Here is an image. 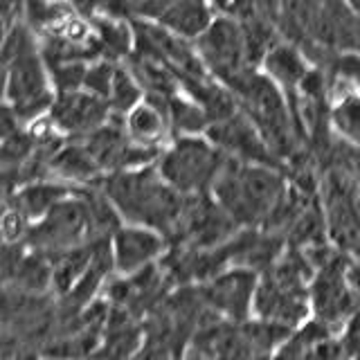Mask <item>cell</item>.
<instances>
[{"instance_id":"6","label":"cell","mask_w":360,"mask_h":360,"mask_svg":"<svg viewBox=\"0 0 360 360\" xmlns=\"http://www.w3.org/2000/svg\"><path fill=\"white\" fill-rule=\"evenodd\" d=\"M259 273L252 268L234 266L196 284L198 297L219 320L243 324L252 318Z\"/></svg>"},{"instance_id":"18","label":"cell","mask_w":360,"mask_h":360,"mask_svg":"<svg viewBox=\"0 0 360 360\" xmlns=\"http://www.w3.org/2000/svg\"><path fill=\"white\" fill-rule=\"evenodd\" d=\"M140 95H142V86L138 84V79L133 77V72L124 70V68H117L115 82H112V93L108 99L112 115L127 117L129 112L140 104Z\"/></svg>"},{"instance_id":"3","label":"cell","mask_w":360,"mask_h":360,"mask_svg":"<svg viewBox=\"0 0 360 360\" xmlns=\"http://www.w3.org/2000/svg\"><path fill=\"white\" fill-rule=\"evenodd\" d=\"M228 155L210 140L183 135L162 149L158 158V172L183 196H207L223 172Z\"/></svg>"},{"instance_id":"5","label":"cell","mask_w":360,"mask_h":360,"mask_svg":"<svg viewBox=\"0 0 360 360\" xmlns=\"http://www.w3.org/2000/svg\"><path fill=\"white\" fill-rule=\"evenodd\" d=\"M311 320L331 335H342L345 326L356 313L360 295L347 277V257L333 248V252L315 268L309 286Z\"/></svg>"},{"instance_id":"13","label":"cell","mask_w":360,"mask_h":360,"mask_svg":"<svg viewBox=\"0 0 360 360\" xmlns=\"http://www.w3.org/2000/svg\"><path fill=\"white\" fill-rule=\"evenodd\" d=\"M124 129H127L129 138L144 146V149H155L162 151L165 142L172 133V124H169L167 112L153 104V101H142V104L135 106L127 117H124Z\"/></svg>"},{"instance_id":"23","label":"cell","mask_w":360,"mask_h":360,"mask_svg":"<svg viewBox=\"0 0 360 360\" xmlns=\"http://www.w3.org/2000/svg\"><path fill=\"white\" fill-rule=\"evenodd\" d=\"M20 18H25V0H3V20L5 34L20 25Z\"/></svg>"},{"instance_id":"14","label":"cell","mask_w":360,"mask_h":360,"mask_svg":"<svg viewBox=\"0 0 360 360\" xmlns=\"http://www.w3.org/2000/svg\"><path fill=\"white\" fill-rule=\"evenodd\" d=\"M264 63H266L270 79H273L275 84L284 86L290 95L297 93L304 77L309 75L304 56L297 52V48H292V45H284V43L273 45L270 52L264 56Z\"/></svg>"},{"instance_id":"15","label":"cell","mask_w":360,"mask_h":360,"mask_svg":"<svg viewBox=\"0 0 360 360\" xmlns=\"http://www.w3.org/2000/svg\"><path fill=\"white\" fill-rule=\"evenodd\" d=\"M160 22L178 37H200L210 27V9L202 5V0H176L162 14Z\"/></svg>"},{"instance_id":"9","label":"cell","mask_w":360,"mask_h":360,"mask_svg":"<svg viewBox=\"0 0 360 360\" xmlns=\"http://www.w3.org/2000/svg\"><path fill=\"white\" fill-rule=\"evenodd\" d=\"M169 239L153 228L124 223L110 236V257L117 277H131L158 266L169 252Z\"/></svg>"},{"instance_id":"20","label":"cell","mask_w":360,"mask_h":360,"mask_svg":"<svg viewBox=\"0 0 360 360\" xmlns=\"http://www.w3.org/2000/svg\"><path fill=\"white\" fill-rule=\"evenodd\" d=\"M48 68L59 93H75V90H79L86 84L88 68L84 61H63V63H52Z\"/></svg>"},{"instance_id":"22","label":"cell","mask_w":360,"mask_h":360,"mask_svg":"<svg viewBox=\"0 0 360 360\" xmlns=\"http://www.w3.org/2000/svg\"><path fill=\"white\" fill-rule=\"evenodd\" d=\"M326 70H329L331 77L345 79L347 84H354L360 90V56H356V54H338Z\"/></svg>"},{"instance_id":"7","label":"cell","mask_w":360,"mask_h":360,"mask_svg":"<svg viewBox=\"0 0 360 360\" xmlns=\"http://www.w3.org/2000/svg\"><path fill=\"white\" fill-rule=\"evenodd\" d=\"M5 95L20 122H30L52 108L54 99L45 82L39 50L5 61Z\"/></svg>"},{"instance_id":"4","label":"cell","mask_w":360,"mask_h":360,"mask_svg":"<svg viewBox=\"0 0 360 360\" xmlns=\"http://www.w3.org/2000/svg\"><path fill=\"white\" fill-rule=\"evenodd\" d=\"M99 239H104V236L97 230L86 187H75L70 196L32 225L25 245L45 257H56Z\"/></svg>"},{"instance_id":"1","label":"cell","mask_w":360,"mask_h":360,"mask_svg":"<svg viewBox=\"0 0 360 360\" xmlns=\"http://www.w3.org/2000/svg\"><path fill=\"white\" fill-rule=\"evenodd\" d=\"M93 187L104 191L124 223L153 228L162 232L169 243L174 241L187 207V196L169 185L155 165L106 174Z\"/></svg>"},{"instance_id":"12","label":"cell","mask_w":360,"mask_h":360,"mask_svg":"<svg viewBox=\"0 0 360 360\" xmlns=\"http://www.w3.org/2000/svg\"><path fill=\"white\" fill-rule=\"evenodd\" d=\"M72 191H75V187L61 183V180H54V178L34 180V183L22 185L16 191H11L9 196H5V207L16 210L20 217H25L34 225L52 207H56L61 200L70 196Z\"/></svg>"},{"instance_id":"11","label":"cell","mask_w":360,"mask_h":360,"mask_svg":"<svg viewBox=\"0 0 360 360\" xmlns=\"http://www.w3.org/2000/svg\"><path fill=\"white\" fill-rule=\"evenodd\" d=\"M50 120L54 129L68 133L72 140H82L112 120V108L104 97L75 90L59 93L50 108Z\"/></svg>"},{"instance_id":"17","label":"cell","mask_w":360,"mask_h":360,"mask_svg":"<svg viewBox=\"0 0 360 360\" xmlns=\"http://www.w3.org/2000/svg\"><path fill=\"white\" fill-rule=\"evenodd\" d=\"M93 37L99 56H104V61H117L131 50V32L115 16L93 18Z\"/></svg>"},{"instance_id":"16","label":"cell","mask_w":360,"mask_h":360,"mask_svg":"<svg viewBox=\"0 0 360 360\" xmlns=\"http://www.w3.org/2000/svg\"><path fill=\"white\" fill-rule=\"evenodd\" d=\"M331 127L347 144L360 146V93L356 88L342 90L329 110Z\"/></svg>"},{"instance_id":"10","label":"cell","mask_w":360,"mask_h":360,"mask_svg":"<svg viewBox=\"0 0 360 360\" xmlns=\"http://www.w3.org/2000/svg\"><path fill=\"white\" fill-rule=\"evenodd\" d=\"M207 140L212 144H217L228 158H234V160H239V162L268 165V167H279V169L284 167L275 158V153L270 151V146L266 144L264 135L259 133L252 120L241 110L223 122L210 124Z\"/></svg>"},{"instance_id":"24","label":"cell","mask_w":360,"mask_h":360,"mask_svg":"<svg viewBox=\"0 0 360 360\" xmlns=\"http://www.w3.org/2000/svg\"><path fill=\"white\" fill-rule=\"evenodd\" d=\"M219 9H232L234 7V0H214Z\"/></svg>"},{"instance_id":"25","label":"cell","mask_w":360,"mask_h":360,"mask_svg":"<svg viewBox=\"0 0 360 360\" xmlns=\"http://www.w3.org/2000/svg\"><path fill=\"white\" fill-rule=\"evenodd\" d=\"M356 50L360 52V34H358V43H356Z\"/></svg>"},{"instance_id":"2","label":"cell","mask_w":360,"mask_h":360,"mask_svg":"<svg viewBox=\"0 0 360 360\" xmlns=\"http://www.w3.org/2000/svg\"><path fill=\"white\" fill-rule=\"evenodd\" d=\"M284 169L228 158L212 196L239 228H264L288 194Z\"/></svg>"},{"instance_id":"19","label":"cell","mask_w":360,"mask_h":360,"mask_svg":"<svg viewBox=\"0 0 360 360\" xmlns=\"http://www.w3.org/2000/svg\"><path fill=\"white\" fill-rule=\"evenodd\" d=\"M70 16V9L54 5L48 0H25V20L32 30H54L63 18Z\"/></svg>"},{"instance_id":"21","label":"cell","mask_w":360,"mask_h":360,"mask_svg":"<svg viewBox=\"0 0 360 360\" xmlns=\"http://www.w3.org/2000/svg\"><path fill=\"white\" fill-rule=\"evenodd\" d=\"M115 70H117V68L112 65L110 61H99L95 65H90L88 72H86L84 88H88V93H93L97 97L110 99L112 82H115Z\"/></svg>"},{"instance_id":"8","label":"cell","mask_w":360,"mask_h":360,"mask_svg":"<svg viewBox=\"0 0 360 360\" xmlns=\"http://www.w3.org/2000/svg\"><path fill=\"white\" fill-rule=\"evenodd\" d=\"M196 50L205 68H210L223 84H228L245 68H250L248 65L250 61H248L245 37L239 20L219 18L210 22V27L198 37Z\"/></svg>"}]
</instances>
